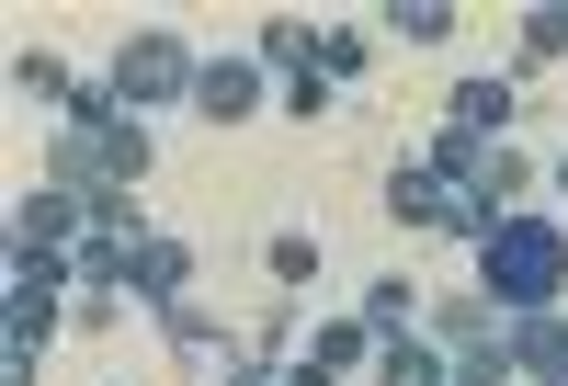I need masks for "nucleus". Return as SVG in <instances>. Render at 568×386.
I'll return each mask as SVG.
<instances>
[{
  "instance_id": "9d476101",
  "label": "nucleus",
  "mask_w": 568,
  "mask_h": 386,
  "mask_svg": "<svg viewBox=\"0 0 568 386\" xmlns=\"http://www.w3.org/2000/svg\"><path fill=\"white\" fill-rule=\"evenodd\" d=\"M433 342H444V353L500 342V307H489V296H433Z\"/></svg>"
},
{
  "instance_id": "7ed1b4c3",
  "label": "nucleus",
  "mask_w": 568,
  "mask_h": 386,
  "mask_svg": "<svg viewBox=\"0 0 568 386\" xmlns=\"http://www.w3.org/2000/svg\"><path fill=\"white\" fill-rule=\"evenodd\" d=\"M160 329H171V364L194 375V386H227V375H240V342H227V329H216L194 296H182V307H160Z\"/></svg>"
},
{
  "instance_id": "39448f33",
  "label": "nucleus",
  "mask_w": 568,
  "mask_h": 386,
  "mask_svg": "<svg viewBox=\"0 0 568 386\" xmlns=\"http://www.w3.org/2000/svg\"><path fill=\"white\" fill-rule=\"evenodd\" d=\"M194 114H205V125L262 114V69H251V58H205V69H194Z\"/></svg>"
},
{
  "instance_id": "423d86ee",
  "label": "nucleus",
  "mask_w": 568,
  "mask_h": 386,
  "mask_svg": "<svg viewBox=\"0 0 568 386\" xmlns=\"http://www.w3.org/2000/svg\"><path fill=\"white\" fill-rule=\"evenodd\" d=\"M125 296H136V307H182V296H194V251H182V238H136Z\"/></svg>"
},
{
  "instance_id": "0eeeda50",
  "label": "nucleus",
  "mask_w": 568,
  "mask_h": 386,
  "mask_svg": "<svg viewBox=\"0 0 568 386\" xmlns=\"http://www.w3.org/2000/svg\"><path fill=\"white\" fill-rule=\"evenodd\" d=\"M511 114H524V103H511V80H455V103H444V125H455V136H478V149H500Z\"/></svg>"
},
{
  "instance_id": "a211bd4d",
  "label": "nucleus",
  "mask_w": 568,
  "mask_h": 386,
  "mask_svg": "<svg viewBox=\"0 0 568 386\" xmlns=\"http://www.w3.org/2000/svg\"><path fill=\"white\" fill-rule=\"evenodd\" d=\"M262 273H273V284H318V238H296V227H284L273 251H262Z\"/></svg>"
},
{
  "instance_id": "412c9836",
  "label": "nucleus",
  "mask_w": 568,
  "mask_h": 386,
  "mask_svg": "<svg viewBox=\"0 0 568 386\" xmlns=\"http://www.w3.org/2000/svg\"><path fill=\"white\" fill-rule=\"evenodd\" d=\"M227 386H342V375H318V364H240Z\"/></svg>"
},
{
  "instance_id": "6e6552de",
  "label": "nucleus",
  "mask_w": 568,
  "mask_h": 386,
  "mask_svg": "<svg viewBox=\"0 0 568 386\" xmlns=\"http://www.w3.org/2000/svg\"><path fill=\"white\" fill-rule=\"evenodd\" d=\"M500 342H511V375H546V364H568V318H557V307L500 318Z\"/></svg>"
},
{
  "instance_id": "f8f14e48",
  "label": "nucleus",
  "mask_w": 568,
  "mask_h": 386,
  "mask_svg": "<svg viewBox=\"0 0 568 386\" xmlns=\"http://www.w3.org/2000/svg\"><path fill=\"white\" fill-rule=\"evenodd\" d=\"M262 69H284V80H307V69H318V23H296V12H273V23H262Z\"/></svg>"
},
{
  "instance_id": "b1692460",
  "label": "nucleus",
  "mask_w": 568,
  "mask_h": 386,
  "mask_svg": "<svg viewBox=\"0 0 568 386\" xmlns=\"http://www.w3.org/2000/svg\"><path fill=\"white\" fill-rule=\"evenodd\" d=\"M557 182H568V160H557Z\"/></svg>"
},
{
  "instance_id": "20e7f679",
  "label": "nucleus",
  "mask_w": 568,
  "mask_h": 386,
  "mask_svg": "<svg viewBox=\"0 0 568 386\" xmlns=\"http://www.w3.org/2000/svg\"><path fill=\"white\" fill-rule=\"evenodd\" d=\"M80 227H91V205L45 182V193H23V205H12V251H69Z\"/></svg>"
},
{
  "instance_id": "f257e3e1",
  "label": "nucleus",
  "mask_w": 568,
  "mask_h": 386,
  "mask_svg": "<svg viewBox=\"0 0 568 386\" xmlns=\"http://www.w3.org/2000/svg\"><path fill=\"white\" fill-rule=\"evenodd\" d=\"M478 296H489L500 318L557 307V296H568V227H557V216H535V205H511V216L478 238Z\"/></svg>"
},
{
  "instance_id": "f03ea898",
  "label": "nucleus",
  "mask_w": 568,
  "mask_h": 386,
  "mask_svg": "<svg viewBox=\"0 0 568 386\" xmlns=\"http://www.w3.org/2000/svg\"><path fill=\"white\" fill-rule=\"evenodd\" d=\"M194 69L205 58H182V34H125V58H114V103L136 114V103H194Z\"/></svg>"
},
{
  "instance_id": "ddd939ff",
  "label": "nucleus",
  "mask_w": 568,
  "mask_h": 386,
  "mask_svg": "<svg viewBox=\"0 0 568 386\" xmlns=\"http://www.w3.org/2000/svg\"><path fill=\"white\" fill-rule=\"evenodd\" d=\"M307 364H318V375H353V364H375V329H364V318H318Z\"/></svg>"
},
{
  "instance_id": "dca6fc26",
  "label": "nucleus",
  "mask_w": 568,
  "mask_h": 386,
  "mask_svg": "<svg viewBox=\"0 0 568 386\" xmlns=\"http://www.w3.org/2000/svg\"><path fill=\"white\" fill-rule=\"evenodd\" d=\"M364 58H375V45H364L353 23H329V34H318V80H329V91H342V80H364Z\"/></svg>"
},
{
  "instance_id": "4468645a",
  "label": "nucleus",
  "mask_w": 568,
  "mask_h": 386,
  "mask_svg": "<svg viewBox=\"0 0 568 386\" xmlns=\"http://www.w3.org/2000/svg\"><path fill=\"white\" fill-rule=\"evenodd\" d=\"M12 91H23V103H58V114H69V91H80V80L45 58V45H23V58H12Z\"/></svg>"
},
{
  "instance_id": "1a4fd4ad",
  "label": "nucleus",
  "mask_w": 568,
  "mask_h": 386,
  "mask_svg": "<svg viewBox=\"0 0 568 386\" xmlns=\"http://www.w3.org/2000/svg\"><path fill=\"white\" fill-rule=\"evenodd\" d=\"M45 329H69V307H58V284H12V307H0V342H45Z\"/></svg>"
},
{
  "instance_id": "4be33fe9",
  "label": "nucleus",
  "mask_w": 568,
  "mask_h": 386,
  "mask_svg": "<svg viewBox=\"0 0 568 386\" xmlns=\"http://www.w3.org/2000/svg\"><path fill=\"white\" fill-rule=\"evenodd\" d=\"M284 342H296V296H273V307L251 318V353H284Z\"/></svg>"
},
{
  "instance_id": "6ab92c4d",
  "label": "nucleus",
  "mask_w": 568,
  "mask_h": 386,
  "mask_svg": "<svg viewBox=\"0 0 568 386\" xmlns=\"http://www.w3.org/2000/svg\"><path fill=\"white\" fill-rule=\"evenodd\" d=\"M524 58H568V0H535L524 12Z\"/></svg>"
},
{
  "instance_id": "f3484780",
  "label": "nucleus",
  "mask_w": 568,
  "mask_h": 386,
  "mask_svg": "<svg viewBox=\"0 0 568 386\" xmlns=\"http://www.w3.org/2000/svg\"><path fill=\"white\" fill-rule=\"evenodd\" d=\"M387 23H398L409 45H444V34H455L466 12H455V0H398V12H387Z\"/></svg>"
},
{
  "instance_id": "2eb2a0df",
  "label": "nucleus",
  "mask_w": 568,
  "mask_h": 386,
  "mask_svg": "<svg viewBox=\"0 0 568 386\" xmlns=\"http://www.w3.org/2000/svg\"><path fill=\"white\" fill-rule=\"evenodd\" d=\"M375 386H444L433 342H375Z\"/></svg>"
},
{
  "instance_id": "5701e85b",
  "label": "nucleus",
  "mask_w": 568,
  "mask_h": 386,
  "mask_svg": "<svg viewBox=\"0 0 568 386\" xmlns=\"http://www.w3.org/2000/svg\"><path fill=\"white\" fill-rule=\"evenodd\" d=\"M524 386H568V364H546V375H524Z\"/></svg>"
},
{
  "instance_id": "9b49d317",
  "label": "nucleus",
  "mask_w": 568,
  "mask_h": 386,
  "mask_svg": "<svg viewBox=\"0 0 568 386\" xmlns=\"http://www.w3.org/2000/svg\"><path fill=\"white\" fill-rule=\"evenodd\" d=\"M409 307H420V284H398V273H375V284H364V307H353V318L375 329V342H409Z\"/></svg>"
},
{
  "instance_id": "aec40b11",
  "label": "nucleus",
  "mask_w": 568,
  "mask_h": 386,
  "mask_svg": "<svg viewBox=\"0 0 568 386\" xmlns=\"http://www.w3.org/2000/svg\"><path fill=\"white\" fill-rule=\"evenodd\" d=\"M524 182H535L524 160H511V149H489V171H478V205H489V216H511V193H524Z\"/></svg>"
}]
</instances>
